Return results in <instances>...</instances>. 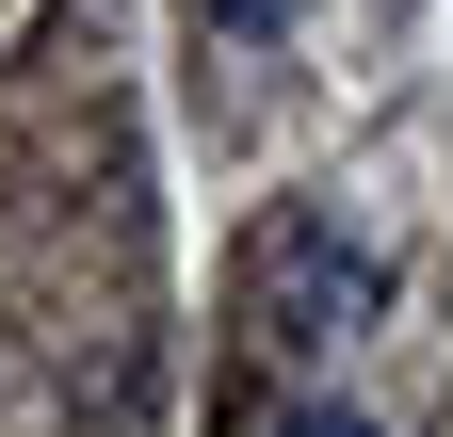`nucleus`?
Segmentation results:
<instances>
[{
  "mask_svg": "<svg viewBox=\"0 0 453 437\" xmlns=\"http://www.w3.org/2000/svg\"><path fill=\"white\" fill-rule=\"evenodd\" d=\"M275 437H372L357 405H292V421H275Z\"/></svg>",
  "mask_w": 453,
  "mask_h": 437,
  "instance_id": "nucleus-3",
  "label": "nucleus"
},
{
  "mask_svg": "<svg viewBox=\"0 0 453 437\" xmlns=\"http://www.w3.org/2000/svg\"><path fill=\"white\" fill-rule=\"evenodd\" d=\"M195 17H211V33H292L308 0H195Z\"/></svg>",
  "mask_w": 453,
  "mask_h": 437,
  "instance_id": "nucleus-2",
  "label": "nucleus"
},
{
  "mask_svg": "<svg viewBox=\"0 0 453 437\" xmlns=\"http://www.w3.org/2000/svg\"><path fill=\"white\" fill-rule=\"evenodd\" d=\"M243 292H259V341H292V356L357 341V324L388 308L372 243H340V211H275V227H259V259H243Z\"/></svg>",
  "mask_w": 453,
  "mask_h": 437,
  "instance_id": "nucleus-1",
  "label": "nucleus"
}]
</instances>
